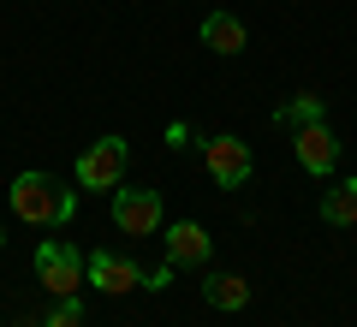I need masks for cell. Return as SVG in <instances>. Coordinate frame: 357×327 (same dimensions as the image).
Wrapping results in <instances>:
<instances>
[{
	"label": "cell",
	"instance_id": "10",
	"mask_svg": "<svg viewBox=\"0 0 357 327\" xmlns=\"http://www.w3.org/2000/svg\"><path fill=\"white\" fill-rule=\"evenodd\" d=\"M321 220L328 227H357V178H340L333 190H321Z\"/></svg>",
	"mask_w": 357,
	"mask_h": 327
},
{
	"label": "cell",
	"instance_id": "12",
	"mask_svg": "<svg viewBox=\"0 0 357 327\" xmlns=\"http://www.w3.org/2000/svg\"><path fill=\"white\" fill-rule=\"evenodd\" d=\"M310 119H328V96H292L286 107H274V126H280V131L310 126Z\"/></svg>",
	"mask_w": 357,
	"mask_h": 327
},
{
	"label": "cell",
	"instance_id": "8",
	"mask_svg": "<svg viewBox=\"0 0 357 327\" xmlns=\"http://www.w3.org/2000/svg\"><path fill=\"white\" fill-rule=\"evenodd\" d=\"M208 250H215V238H208L203 220H173L167 227V262L173 268H203Z\"/></svg>",
	"mask_w": 357,
	"mask_h": 327
},
{
	"label": "cell",
	"instance_id": "13",
	"mask_svg": "<svg viewBox=\"0 0 357 327\" xmlns=\"http://www.w3.org/2000/svg\"><path fill=\"white\" fill-rule=\"evenodd\" d=\"M42 327H84V303L77 298H54V310H48Z\"/></svg>",
	"mask_w": 357,
	"mask_h": 327
},
{
	"label": "cell",
	"instance_id": "11",
	"mask_svg": "<svg viewBox=\"0 0 357 327\" xmlns=\"http://www.w3.org/2000/svg\"><path fill=\"white\" fill-rule=\"evenodd\" d=\"M203 298L215 303V310H244V303H250V286H244L238 274H208L203 280Z\"/></svg>",
	"mask_w": 357,
	"mask_h": 327
},
{
	"label": "cell",
	"instance_id": "3",
	"mask_svg": "<svg viewBox=\"0 0 357 327\" xmlns=\"http://www.w3.org/2000/svg\"><path fill=\"white\" fill-rule=\"evenodd\" d=\"M203 167H208V178H215L220 190H238L244 178H250V143L244 137H232V131H215V137H203Z\"/></svg>",
	"mask_w": 357,
	"mask_h": 327
},
{
	"label": "cell",
	"instance_id": "7",
	"mask_svg": "<svg viewBox=\"0 0 357 327\" xmlns=\"http://www.w3.org/2000/svg\"><path fill=\"white\" fill-rule=\"evenodd\" d=\"M292 149H298V167L310 178H328L340 167V143H333L328 119H310V126H292Z\"/></svg>",
	"mask_w": 357,
	"mask_h": 327
},
{
	"label": "cell",
	"instance_id": "5",
	"mask_svg": "<svg viewBox=\"0 0 357 327\" xmlns=\"http://www.w3.org/2000/svg\"><path fill=\"white\" fill-rule=\"evenodd\" d=\"M84 274H89V286L107 291V298H119V291H137V286L149 291V268H137L131 256H119V250H89Z\"/></svg>",
	"mask_w": 357,
	"mask_h": 327
},
{
	"label": "cell",
	"instance_id": "15",
	"mask_svg": "<svg viewBox=\"0 0 357 327\" xmlns=\"http://www.w3.org/2000/svg\"><path fill=\"white\" fill-rule=\"evenodd\" d=\"M0 244H6V227H0Z\"/></svg>",
	"mask_w": 357,
	"mask_h": 327
},
{
	"label": "cell",
	"instance_id": "14",
	"mask_svg": "<svg viewBox=\"0 0 357 327\" xmlns=\"http://www.w3.org/2000/svg\"><path fill=\"white\" fill-rule=\"evenodd\" d=\"M167 149H191V126H185V119L167 126Z\"/></svg>",
	"mask_w": 357,
	"mask_h": 327
},
{
	"label": "cell",
	"instance_id": "4",
	"mask_svg": "<svg viewBox=\"0 0 357 327\" xmlns=\"http://www.w3.org/2000/svg\"><path fill=\"white\" fill-rule=\"evenodd\" d=\"M36 280L54 298H77V286H84V256L72 244H60V238H42L36 244Z\"/></svg>",
	"mask_w": 357,
	"mask_h": 327
},
{
	"label": "cell",
	"instance_id": "9",
	"mask_svg": "<svg viewBox=\"0 0 357 327\" xmlns=\"http://www.w3.org/2000/svg\"><path fill=\"white\" fill-rule=\"evenodd\" d=\"M203 48H215V54H244V48H250V30H244V18H232V13H208V18H203Z\"/></svg>",
	"mask_w": 357,
	"mask_h": 327
},
{
	"label": "cell",
	"instance_id": "6",
	"mask_svg": "<svg viewBox=\"0 0 357 327\" xmlns=\"http://www.w3.org/2000/svg\"><path fill=\"white\" fill-rule=\"evenodd\" d=\"M114 227L131 232V238H149V232L161 227V190L119 185V190H114Z\"/></svg>",
	"mask_w": 357,
	"mask_h": 327
},
{
	"label": "cell",
	"instance_id": "1",
	"mask_svg": "<svg viewBox=\"0 0 357 327\" xmlns=\"http://www.w3.org/2000/svg\"><path fill=\"white\" fill-rule=\"evenodd\" d=\"M6 202H13V214L30 220V227H66L77 214V190L66 178H54V173H18L13 190H6Z\"/></svg>",
	"mask_w": 357,
	"mask_h": 327
},
{
	"label": "cell",
	"instance_id": "2",
	"mask_svg": "<svg viewBox=\"0 0 357 327\" xmlns=\"http://www.w3.org/2000/svg\"><path fill=\"white\" fill-rule=\"evenodd\" d=\"M126 167H131V143L107 131V137H96L77 155V185L84 190H119L126 185Z\"/></svg>",
	"mask_w": 357,
	"mask_h": 327
}]
</instances>
